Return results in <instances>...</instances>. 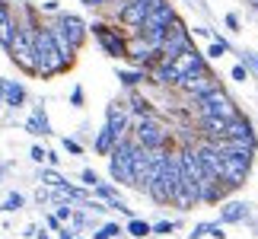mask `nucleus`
<instances>
[{
    "label": "nucleus",
    "mask_w": 258,
    "mask_h": 239,
    "mask_svg": "<svg viewBox=\"0 0 258 239\" xmlns=\"http://www.w3.org/2000/svg\"><path fill=\"white\" fill-rule=\"evenodd\" d=\"M10 169H13V163H0V182H4V175L10 172Z\"/></svg>",
    "instance_id": "47"
},
{
    "label": "nucleus",
    "mask_w": 258,
    "mask_h": 239,
    "mask_svg": "<svg viewBox=\"0 0 258 239\" xmlns=\"http://www.w3.org/2000/svg\"><path fill=\"white\" fill-rule=\"evenodd\" d=\"M32 48H35V77L51 80V77H61V74H67L74 67L61 51H57V45H54L51 32H48L45 19H38V26L32 32Z\"/></svg>",
    "instance_id": "2"
},
{
    "label": "nucleus",
    "mask_w": 258,
    "mask_h": 239,
    "mask_svg": "<svg viewBox=\"0 0 258 239\" xmlns=\"http://www.w3.org/2000/svg\"><path fill=\"white\" fill-rule=\"evenodd\" d=\"M96 182H99V172H96V169H89V166H86V169H80V185L93 188Z\"/></svg>",
    "instance_id": "35"
},
{
    "label": "nucleus",
    "mask_w": 258,
    "mask_h": 239,
    "mask_svg": "<svg viewBox=\"0 0 258 239\" xmlns=\"http://www.w3.org/2000/svg\"><path fill=\"white\" fill-rule=\"evenodd\" d=\"M80 4H83L86 10H105V4H108V0H80Z\"/></svg>",
    "instance_id": "44"
},
{
    "label": "nucleus",
    "mask_w": 258,
    "mask_h": 239,
    "mask_svg": "<svg viewBox=\"0 0 258 239\" xmlns=\"http://www.w3.org/2000/svg\"><path fill=\"white\" fill-rule=\"evenodd\" d=\"M89 26V35H96L99 48L108 54V57H124L127 51V32L124 29H118V23H102V19H96V23H86Z\"/></svg>",
    "instance_id": "6"
},
{
    "label": "nucleus",
    "mask_w": 258,
    "mask_h": 239,
    "mask_svg": "<svg viewBox=\"0 0 258 239\" xmlns=\"http://www.w3.org/2000/svg\"><path fill=\"white\" fill-rule=\"evenodd\" d=\"M45 153H48V147H42V144H32V147H29V159L38 163V166H45Z\"/></svg>",
    "instance_id": "33"
},
{
    "label": "nucleus",
    "mask_w": 258,
    "mask_h": 239,
    "mask_svg": "<svg viewBox=\"0 0 258 239\" xmlns=\"http://www.w3.org/2000/svg\"><path fill=\"white\" fill-rule=\"evenodd\" d=\"M252 220V204L249 201H220V223L223 226H239Z\"/></svg>",
    "instance_id": "16"
},
{
    "label": "nucleus",
    "mask_w": 258,
    "mask_h": 239,
    "mask_svg": "<svg viewBox=\"0 0 258 239\" xmlns=\"http://www.w3.org/2000/svg\"><path fill=\"white\" fill-rule=\"evenodd\" d=\"M124 61H131L134 67H150L160 61V48H153L147 38L141 35H127V51H124Z\"/></svg>",
    "instance_id": "11"
},
{
    "label": "nucleus",
    "mask_w": 258,
    "mask_h": 239,
    "mask_svg": "<svg viewBox=\"0 0 258 239\" xmlns=\"http://www.w3.org/2000/svg\"><path fill=\"white\" fill-rule=\"evenodd\" d=\"M38 182L48 185V188H61L67 182V175L61 172V169H54V166H42L38 169Z\"/></svg>",
    "instance_id": "22"
},
{
    "label": "nucleus",
    "mask_w": 258,
    "mask_h": 239,
    "mask_svg": "<svg viewBox=\"0 0 258 239\" xmlns=\"http://www.w3.org/2000/svg\"><path fill=\"white\" fill-rule=\"evenodd\" d=\"M127 112H131V118H141V115H150L153 112V102L147 96H137L131 89V102H127Z\"/></svg>",
    "instance_id": "23"
},
{
    "label": "nucleus",
    "mask_w": 258,
    "mask_h": 239,
    "mask_svg": "<svg viewBox=\"0 0 258 239\" xmlns=\"http://www.w3.org/2000/svg\"><path fill=\"white\" fill-rule=\"evenodd\" d=\"M134 137V144L147 147V150H156V147H172L175 141V128L166 125L156 112L150 115H141V118H131V131H127Z\"/></svg>",
    "instance_id": "3"
},
{
    "label": "nucleus",
    "mask_w": 258,
    "mask_h": 239,
    "mask_svg": "<svg viewBox=\"0 0 258 239\" xmlns=\"http://www.w3.org/2000/svg\"><path fill=\"white\" fill-rule=\"evenodd\" d=\"M207 236H211V239H226V226H223L220 220L207 223Z\"/></svg>",
    "instance_id": "36"
},
{
    "label": "nucleus",
    "mask_w": 258,
    "mask_h": 239,
    "mask_svg": "<svg viewBox=\"0 0 258 239\" xmlns=\"http://www.w3.org/2000/svg\"><path fill=\"white\" fill-rule=\"evenodd\" d=\"M45 226H48V230H51V233H57V230H61V226H64V223H61V220H57V214L51 211V214H45Z\"/></svg>",
    "instance_id": "40"
},
{
    "label": "nucleus",
    "mask_w": 258,
    "mask_h": 239,
    "mask_svg": "<svg viewBox=\"0 0 258 239\" xmlns=\"http://www.w3.org/2000/svg\"><path fill=\"white\" fill-rule=\"evenodd\" d=\"M178 16V10H175V4L172 0H166V4H160V7H153L150 13H147V19L141 23V29H137V35L141 38H147L153 48H160V42L166 38V29L172 26V19Z\"/></svg>",
    "instance_id": "5"
},
{
    "label": "nucleus",
    "mask_w": 258,
    "mask_h": 239,
    "mask_svg": "<svg viewBox=\"0 0 258 239\" xmlns=\"http://www.w3.org/2000/svg\"><path fill=\"white\" fill-rule=\"evenodd\" d=\"M23 128H26L32 137H51V134H54V131H51V122H48L45 102H35V105H32V112H29V118H26Z\"/></svg>",
    "instance_id": "18"
},
{
    "label": "nucleus",
    "mask_w": 258,
    "mask_h": 239,
    "mask_svg": "<svg viewBox=\"0 0 258 239\" xmlns=\"http://www.w3.org/2000/svg\"><path fill=\"white\" fill-rule=\"evenodd\" d=\"M249 77H252V71H249V67H245L242 61L230 67V80H233V83H245V80H249Z\"/></svg>",
    "instance_id": "30"
},
{
    "label": "nucleus",
    "mask_w": 258,
    "mask_h": 239,
    "mask_svg": "<svg viewBox=\"0 0 258 239\" xmlns=\"http://www.w3.org/2000/svg\"><path fill=\"white\" fill-rule=\"evenodd\" d=\"M102 125L115 134V141L131 131V112H127V102H124V99H115V102L105 105V122Z\"/></svg>",
    "instance_id": "13"
},
{
    "label": "nucleus",
    "mask_w": 258,
    "mask_h": 239,
    "mask_svg": "<svg viewBox=\"0 0 258 239\" xmlns=\"http://www.w3.org/2000/svg\"><path fill=\"white\" fill-rule=\"evenodd\" d=\"M35 233H38V226H35V223H29L26 230H23V236H26V239H35Z\"/></svg>",
    "instance_id": "45"
},
{
    "label": "nucleus",
    "mask_w": 258,
    "mask_h": 239,
    "mask_svg": "<svg viewBox=\"0 0 258 239\" xmlns=\"http://www.w3.org/2000/svg\"><path fill=\"white\" fill-rule=\"evenodd\" d=\"M61 147H64V150L71 153V156H83V144H80V141H74V137H61Z\"/></svg>",
    "instance_id": "32"
},
{
    "label": "nucleus",
    "mask_w": 258,
    "mask_h": 239,
    "mask_svg": "<svg viewBox=\"0 0 258 239\" xmlns=\"http://www.w3.org/2000/svg\"><path fill=\"white\" fill-rule=\"evenodd\" d=\"M35 239H54V236H51V230H42V226H38V233H35Z\"/></svg>",
    "instance_id": "46"
},
{
    "label": "nucleus",
    "mask_w": 258,
    "mask_h": 239,
    "mask_svg": "<svg viewBox=\"0 0 258 239\" xmlns=\"http://www.w3.org/2000/svg\"><path fill=\"white\" fill-rule=\"evenodd\" d=\"M223 23H226V29H230V32H242V19H239V13H226Z\"/></svg>",
    "instance_id": "37"
},
{
    "label": "nucleus",
    "mask_w": 258,
    "mask_h": 239,
    "mask_svg": "<svg viewBox=\"0 0 258 239\" xmlns=\"http://www.w3.org/2000/svg\"><path fill=\"white\" fill-rule=\"evenodd\" d=\"M226 137H236V141H249L258 147V134H255V125L249 122V115L236 112L233 118H226Z\"/></svg>",
    "instance_id": "17"
},
{
    "label": "nucleus",
    "mask_w": 258,
    "mask_h": 239,
    "mask_svg": "<svg viewBox=\"0 0 258 239\" xmlns=\"http://www.w3.org/2000/svg\"><path fill=\"white\" fill-rule=\"evenodd\" d=\"M124 233L131 236V239H147L150 236V220H141V217H131L124 226Z\"/></svg>",
    "instance_id": "27"
},
{
    "label": "nucleus",
    "mask_w": 258,
    "mask_h": 239,
    "mask_svg": "<svg viewBox=\"0 0 258 239\" xmlns=\"http://www.w3.org/2000/svg\"><path fill=\"white\" fill-rule=\"evenodd\" d=\"M185 4H191V0H185ZM191 7H195V4H191Z\"/></svg>",
    "instance_id": "50"
},
{
    "label": "nucleus",
    "mask_w": 258,
    "mask_h": 239,
    "mask_svg": "<svg viewBox=\"0 0 258 239\" xmlns=\"http://www.w3.org/2000/svg\"><path fill=\"white\" fill-rule=\"evenodd\" d=\"M239 61L249 67L252 74H258V54H255V51H242V54H239Z\"/></svg>",
    "instance_id": "38"
},
{
    "label": "nucleus",
    "mask_w": 258,
    "mask_h": 239,
    "mask_svg": "<svg viewBox=\"0 0 258 239\" xmlns=\"http://www.w3.org/2000/svg\"><path fill=\"white\" fill-rule=\"evenodd\" d=\"M144 4H153V0H144Z\"/></svg>",
    "instance_id": "49"
},
{
    "label": "nucleus",
    "mask_w": 258,
    "mask_h": 239,
    "mask_svg": "<svg viewBox=\"0 0 258 239\" xmlns=\"http://www.w3.org/2000/svg\"><path fill=\"white\" fill-rule=\"evenodd\" d=\"M35 201L38 204H51V188H48V185H38L35 188Z\"/></svg>",
    "instance_id": "39"
},
{
    "label": "nucleus",
    "mask_w": 258,
    "mask_h": 239,
    "mask_svg": "<svg viewBox=\"0 0 258 239\" xmlns=\"http://www.w3.org/2000/svg\"><path fill=\"white\" fill-rule=\"evenodd\" d=\"M23 207H26V195L23 192H7L4 201H0V211L4 214H19Z\"/></svg>",
    "instance_id": "24"
},
{
    "label": "nucleus",
    "mask_w": 258,
    "mask_h": 239,
    "mask_svg": "<svg viewBox=\"0 0 258 239\" xmlns=\"http://www.w3.org/2000/svg\"><path fill=\"white\" fill-rule=\"evenodd\" d=\"M207 236V223H195L191 233H188V239H204Z\"/></svg>",
    "instance_id": "42"
},
{
    "label": "nucleus",
    "mask_w": 258,
    "mask_h": 239,
    "mask_svg": "<svg viewBox=\"0 0 258 239\" xmlns=\"http://www.w3.org/2000/svg\"><path fill=\"white\" fill-rule=\"evenodd\" d=\"M89 192H93V198H99V201H105V204H112L115 198H118V185H112V182H102V178H99V182L89 188Z\"/></svg>",
    "instance_id": "26"
},
{
    "label": "nucleus",
    "mask_w": 258,
    "mask_h": 239,
    "mask_svg": "<svg viewBox=\"0 0 258 239\" xmlns=\"http://www.w3.org/2000/svg\"><path fill=\"white\" fill-rule=\"evenodd\" d=\"M124 226L121 223H102L99 230H93V239H121Z\"/></svg>",
    "instance_id": "28"
},
{
    "label": "nucleus",
    "mask_w": 258,
    "mask_h": 239,
    "mask_svg": "<svg viewBox=\"0 0 258 239\" xmlns=\"http://www.w3.org/2000/svg\"><path fill=\"white\" fill-rule=\"evenodd\" d=\"M51 207H54V214H57V220H61V223L71 220V214H74V204H71V201H57V204H51Z\"/></svg>",
    "instance_id": "31"
},
{
    "label": "nucleus",
    "mask_w": 258,
    "mask_h": 239,
    "mask_svg": "<svg viewBox=\"0 0 258 239\" xmlns=\"http://www.w3.org/2000/svg\"><path fill=\"white\" fill-rule=\"evenodd\" d=\"M147 13H150V7H147L144 0H124L121 13H118V26H124L127 35H137V29H141V23L147 19Z\"/></svg>",
    "instance_id": "15"
},
{
    "label": "nucleus",
    "mask_w": 258,
    "mask_h": 239,
    "mask_svg": "<svg viewBox=\"0 0 258 239\" xmlns=\"http://www.w3.org/2000/svg\"><path fill=\"white\" fill-rule=\"evenodd\" d=\"M29 102V89L26 83H19V80H10V77H0V105L10 108V112H16V108H23Z\"/></svg>",
    "instance_id": "14"
},
{
    "label": "nucleus",
    "mask_w": 258,
    "mask_h": 239,
    "mask_svg": "<svg viewBox=\"0 0 258 239\" xmlns=\"http://www.w3.org/2000/svg\"><path fill=\"white\" fill-rule=\"evenodd\" d=\"M112 147H115V134L102 125V128L96 131V137H93V150H96L99 156H108V153H112Z\"/></svg>",
    "instance_id": "21"
},
{
    "label": "nucleus",
    "mask_w": 258,
    "mask_h": 239,
    "mask_svg": "<svg viewBox=\"0 0 258 239\" xmlns=\"http://www.w3.org/2000/svg\"><path fill=\"white\" fill-rule=\"evenodd\" d=\"M74 239H86V236H83V233H77V236H74Z\"/></svg>",
    "instance_id": "48"
},
{
    "label": "nucleus",
    "mask_w": 258,
    "mask_h": 239,
    "mask_svg": "<svg viewBox=\"0 0 258 239\" xmlns=\"http://www.w3.org/2000/svg\"><path fill=\"white\" fill-rule=\"evenodd\" d=\"M74 236H77V230H74V226H71V223H64V226H61V230H57V233H54V239H74Z\"/></svg>",
    "instance_id": "43"
},
{
    "label": "nucleus",
    "mask_w": 258,
    "mask_h": 239,
    "mask_svg": "<svg viewBox=\"0 0 258 239\" xmlns=\"http://www.w3.org/2000/svg\"><path fill=\"white\" fill-rule=\"evenodd\" d=\"M166 64H169V74H172L175 83H178L182 77L195 74V71H204V67H211V64H207V57H204V51H198V48H188V51L175 54L172 61H166Z\"/></svg>",
    "instance_id": "12"
},
{
    "label": "nucleus",
    "mask_w": 258,
    "mask_h": 239,
    "mask_svg": "<svg viewBox=\"0 0 258 239\" xmlns=\"http://www.w3.org/2000/svg\"><path fill=\"white\" fill-rule=\"evenodd\" d=\"M38 10H42V13H45V16H54V13H57V10H61V4H57V0H45V4H42V7H38Z\"/></svg>",
    "instance_id": "41"
},
{
    "label": "nucleus",
    "mask_w": 258,
    "mask_h": 239,
    "mask_svg": "<svg viewBox=\"0 0 258 239\" xmlns=\"http://www.w3.org/2000/svg\"><path fill=\"white\" fill-rule=\"evenodd\" d=\"M71 105H74V108H83V105H86V93H83V86H80V83L71 89Z\"/></svg>",
    "instance_id": "34"
},
{
    "label": "nucleus",
    "mask_w": 258,
    "mask_h": 239,
    "mask_svg": "<svg viewBox=\"0 0 258 239\" xmlns=\"http://www.w3.org/2000/svg\"><path fill=\"white\" fill-rule=\"evenodd\" d=\"M255 156H236V153H223V172H220V185L226 192H236L249 182Z\"/></svg>",
    "instance_id": "9"
},
{
    "label": "nucleus",
    "mask_w": 258,
    "mask_h": 239,
    "mask_svg": "<svg viewBox=\"0 0 258 239\" xmlns=\"http://www.w3.org/2000/svg\"><path fill=\"white\" fill-rule=\"evenodd\" d=\"M118 83L124 89H137L144 83H150V74H147V67H118Z\"/></svg>",
    "instance_id": "19"
},
{
    "label": "nucleus",
    "mask_w": 258,
    "mask_h": 239,
    "mask_svg": "<svg viewBox=\"0 0 258 239\" xmlns=\"http://www.w3.org/2000/svg\"><path fill=\"white\" fill-rule=\"evenodd\" d=\"M45 26H48V32H51L54 38V45H57V51H61L67 61H77V54L83 51V45H86V38H89V26H86V19L83 16H77V13H67V10H57L54 16H48L45 19Z\"/></svg>",
    "instance_id": "1"
},
{
    "label": "nucleus",
    "mask_w": 258,
    "mask_h": 239,
    "mask_svg": "<svg viewBox=\"0 0 258 239\" xmlns=\"http://www.w3.org/2000/svg\"><path fill=\"white\" fill-rule=\"evenodd\" d=\"M198 128H201L204 141H220V137H226V118L201 115V118H198Z\"/></svg>",
    "instance_id": "20"
},
{
    "label": "nucleus",
    "mask_w": 258,
    "mask_h": 239,
    "mask_svg": "<svg viewBox=\"0 0 258 239\" xmlns=\"http://www.w3.org/2000/svg\"><path fill=\"white\" fill-rule=\"evenodd\" d=\"M195 108H198V118H201V115H211V118H233L236 112H239L236 99L226 93L223 86H214L211 93L198 96V99H195Z\"/></svg>",
    "instance_id": "7"
},
{
    "label": "nucleus",
    "mask_w": 258,
    "mask_h": 239,
    "mask_svg": "<svg viewBox=\"0 0 258 239\" xmlns=\"http://www.w3.org/2000/svg\"><path fill=\"white\" fill-rule=\"evenodd\" d=\"M214 86H220V77H217L211 67H204V71H195V74H188V77H182L178 83L172 86V89H178L188 102H195L198 96H204V93H211Z\"/></svg>",
    "instance_id": "10"
},
{
    "label": "nucleus",
    "mask_w": 258,
    "mask_h": 239,
    "mask_svg": "<svg viewBox=\"0 0 258 239\" xmlns=\"http://www.w3.org/2000/svg\"><path fill=\"white\" fill-rule=\"evenodd\" d=\"M188 48H195V35L188 29V23H182V16H175L172 26L166 29V38L160 42V61H172L175 54L188 51Z\"/></svg>",
    "instance_id": "8"
},
{
    "label": "nucleus",
    "mask_w": 258,
    "mask_h": 239,
    "mask_svg": "<svg viewBox=\"0 0 258 239\" xmlns=\"http://www.w3.org/2000/svg\"><path fill=\"white\" fill-rule=\"evenodd\" d=\"M178 182H182V169H178V156H175V147L169 153H166V159L160 163V172H156V178L150 185H147V198H150L153 204H160V207H169L172 204V195H175V188Z\"/></svg>",
    "instance_id": "4"
},
{
    "label": "nucleus",
    "mask_w": 258,
    "mask_h": 239,
    "mask_svg": "<svg viewBox=\"0 0 258 239\" xmlns=\"http://www.w3.org/2000/svg\"><path fill=\"white\" fill-rule=\"evenodd\" d=\"M255 16H258V7H255Z\"/></svg>",
    "instance_id": "51"
},
{
    "label": "nucleus",
    "mask_w": 258,
    "mask_h": 239,
    "mask_svg": "<svg viewBox=\"0 0 258 239\" xmlns=\"http://www.w3.org/2000/svg\"><path fill=\"white\" fill-rule=\"evenodd\" d=\"M178 226H182L178 220H156V223H150V236H172Z\"/></svg>",
    "instance_id": "29"
},
{
    "label": "nucleus",
    "mask_w": 258,
    "mask_h": 239,
    "mask_svg": "<svg viewBox=\"0 0 258 239\" xmlns=\"http://www.w3.org/2000/svg\"><path fill=\"white\" fill-rule=\"evenodd\" d=\"M13 35H16V10L0 19V48H4V51H7V45L13 42Z\"/></svg>",
    "instance_id": "25"
}]
</instances>
